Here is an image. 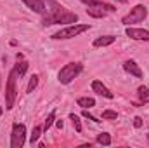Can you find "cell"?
<instances>
[{"label": "cell", "mask_w": 149, "mask_h": 148, "mask_svg": "<svg viewBox=\"0 0 149 148\" xmlns=\"http://www.w3.org/2000/svg\"><path fill=\"white\" fill-rule=\"evenodd\" d=\"M47 2L52 5V9L43 18V26H47V25H61V23H76L78 21V16L76 14L68 12L57 2H54V0H47Z\"/></svg>", "instance_id": "obj_1"}, {"label": "cell", "mask_w": 149, "mask_h": 148, "mask_svg": "<svg viewBox=\"0 0 149 148\" xmlns=\"http://www.w3.org/2000/svg\"><path fill=\"white\" fill-rule=\"evenodd\" d=\"M16 78H17V72L16 68L10 70V73L7 77V85H5V108L12 110L14 108V101H16Z\"/></svg>", "instance_id": "obj_2"}, {"label": "cell", "mask_w": 149, "mask_h": 148, "mask_svg": "<svg viewBox=\"0 0 149 148\" xmlns=\"http://www.w3.org/2000/svg\"><path fill=\"white\" fill-rule=\"evenodd\" d=\"M81 70H83L81 63H68V65H64L61 68V72H59V82L61 84H70L73 78H76L81 73Z\"/></svg>", "instance_id": "obj_3"}, {"label": "cell", "mask_w": 149, "mask_h": 148, "mask_svg": "<svg viewBox=\"0 0 149 148\" xmlns=\"http://www.w3.org/2000/svg\"><path fill=\"white\" fill-rule=\"evenodd\" d=\"M90 28V25H73V26H68L64 30H59L57 33H54L52 38L54 40H66V38H73V37H78L80 33L87 32Z\"/></svg>", "instance_id": "obj_4"}, {"label": "cell", "mask_w": 149, "mask_h": 148, "mask_svg": "<svg viewBox=\"0 0 149 148\" xmlns=\"http://www.w3.org/2000/svg\"><path fill=\"white\" fill-rule=\"evenodd\" d=\"M146 16H148V9H146V5H135L132 11H130V14H127L123 19H121V23L123 25H132V23H141V21H144L146 19Z\"/></svg>", "instance_id": "obj_5"}, {"label": "cell", "mask_w": 149, "mask_h": 148, "mask_svg": "<svg viewBox=\"0 0 149 148\" xmlns=\"http://www.w3.org/2000/svg\"><path fill=\"white\" fill-rule=\"evenodd\" d=\"M26 140V127L23 124H14L12 125V134H10V148H21Z\"/></svg>", "instance_id": "obj_6"}, {"label": "cell", "mask_w": 149, "mask_h": 148, "mask_svg": "<svg viewBox=\"0 0 149 148\" xmlns=\"http://www.w3.org/2000/svg\"><path fill=\"white\" fill-rule=\"evenodd\" d=\"M127 37L134 38V40H149V32L148 30H141V28H127Z\"/></svg>", "instance_id": "obj_7"}, {"label": "cell", "mask_w": 149, "mask_h": 148, "mask_svg": "<svg viewBox=\"0 0 149 148\" xmlns=\"http://www.w3.org/2000/svg\"><path fill=\"white\" fill-rule=\"evenodd\" d=\"M92 89H94L97 94H101V96H104V98H108V99H113V98H114V94H113L102 82H99V80H94V82H92Z\"/></svg>", "instance_id": "obj_8"}, {"label": "cell", "mask_w": 149, "mask_h": 148, "mask_svg": "<svg viewBox=\"0 0 149 148\" xmlns=\"http://www.w3.org/2000/svg\"><path fill=\"white\" fill-rule=\"evenodd\" d=\"M123 68H125V72H128L130 75H134V77H137V78H141V77H142V70L139 68V65H137L134 59L125 61V63H123Z\"/></svg>", "instance_id": "obj_9"}, {"label": "cell", "mask_w": 149, "mask_h": 148, "mask_svg": "<svg viewBox=\"0 0 149 148\" xmlns=\"http://www.w3.org/2000/svg\"><path fill=\"white\" fill-rule=\"evenodd\" d=\"M31 11H35V12H38V14H45V0H23Z\"/></svg>", "instance_id": "obj_10"}, {"label": "cell", "mask_w": 149, "mask_h": 148, "mask_svg": "<svg viewBox=\"0 0 149 148\" xmlns=\"http://www.w3.org/2000/svg\"><path fill=\"white\" fill-rule=\"evenodd\" d=\"M114 38L113 35H104V37H97L94 40V47H106V45H111L113 42H114Z\"/></svg>", "instance_id": "obj_11"}, {"label": "cell", "mask_w": 149, "mask_h": 148, "mask_svg": "<svg viewBox=\"0 0 149 148\" xmlns=\"http://www.w3.org/2000/svg\"><path fill=\"white\" fill-rule=\"evenodd\" d=\"M76 103H78V106H81L83 110H85V108H92V106H95V99H94V98H78Z\"/></svg>", "instance_id": "obj_12"}, {"label": "cell", "mask_w": 149, "mask_h": 148, "mask_svg": "<svg viewBox=\"0 0 149 148\" xmlns=\"http://www.w3.org/2000/svg\"><path fill=\"white\" fill-rule=\"evenodd\" d=\"M87 12L92 16V18H104L106 16V11L99 9V7H92V5H87Z\"/></svg>", "instance_id": "obj_13"}, {"label": "cell", "mask_w": 149, "mask_h": 148, "mask_svg": "<svg viewBox=\"0 0 149 148\" xmlns=\"http://www.w3.org/2000/svg\"><path fill=\"white\" fill-rule=\"evenodd\" d=\"M137 94H139V98H141L142 103H149V87L141 85V87L137 89Z\"/></svg>", "instance_id": "obj_14"}, {"label": "cell", "mask_w": 149, "mask_h": 148, "mask_svg": "<svg viewBox=\"0 0 149 148\" xmlns=\"http://www.w3.org/2000/svg\"><path fill=\"white\" fill-rule=\"evenodd\" d=\"M97 143L102 145V147H109V145H111V136H109L108 132H101V134L97 136Z\"/></svg>", "instance_id": "obj_15"}, {"label": "cell", "mask_w": 149, "mask_h": 148, "mask_svg": "<svg viewBox=\"0 0 149 148\" xmlns=\"http://www.w3.org/2000/svg\"><path fill=\"white\" fill-rule=\"evenodd\" d=\"M14 68H16V72H17V75H19V77H23V75L26 73V70H28V63L19 59V63H17Z\"/></svg>", "instance_id": "obj_16"}, {"label": "cell", "mask_w": 149, "mask_h": 148, "mask_svg": "<svg viewBox=\"0 0 149 148\" xmlns=\"http://www.w3.org/2000/svg\"><path fill=\"white\" fill-rule=\"evenodd\" d=\"M42 129H43V127H40V125H35V127H33V132H31V136H30L31 145L38 141V138H40V134H42Z\"/></svg>", "instance_id": "obj_17"}, {"label": "cell", "mask_w": 149, "mask_h": 148, "mask_svg": "<svg viewBox=\"0 0 149 148\" xmlns=\"http://www.w3.org/2000/svg\"><path fill=\"white\" fill-rule=\"evenodd\" d=\"M37 85H38V77H37V75H33V77L30 78V82H28V87H26V92H33Z\"/></svg>", "instance_id": "obj_18"}, {"label": "cell", "mask_w": 149, "mask_h": 148, "mask_svg": "<svg viewBox=\"0 0 149 148\" xmlns=\"http://www.w3.org/2000/svg\"><path fill=\"white\" fill-rule=\"evenodd\" d=\"M54 120H56V111H50V113H49V117L45 118V124H43V129L47 131V129H49V127H50V125L54 124Z\"/></svg>", "instance_id": "obj_19"}, {"label": "cell", "mask_w": 149, "mask_h": 148, "mask_svg": "<svg viewBox=\"0 0 149 148\" xmlns=\"http://www.w3.org/2000/svg\"><path fill=\"white\" fill-rule=\"evenodd\" d=\"M116 117H118V113L113 110H104L102 111V118H106V120H116Z\"/></svg>", "instance_id": "obj_20"}, {"label": "cell", "mask_w": 149, "mask_h": 148, "mask_svg": "<svg viewBox=\"0 0 149 148\" xmlns=\"http://www.w3.org/2000/svg\"><path fill=\"white\" fill-rule=\"evenodd\" d=\"M70 120H73V125H74V129L78 131V132H81V124H80V118L74 115V113H71L70 115Z\"/></svg>", "instance_id": "obj_21"}, {"label": "cell", "mask_w": 149, "mask_h": 148, "mask_svg": "<svg viewBox=\"0 0 149 148\" xmlns=\"http://www.w3.org/2000/svg\"><path fill=\"white\" fill-rule=\"evenodd\" d=\"M83 117H85V118H88V120H94V122H101L99 118H95L94 115H90V113H88V111H87V110L83 111Z\"/></svg>", "instance_id": "obj_22"}, {"label": "cell", "mask_w": 149, "mask_h": 148, "mask_svg": "<svg viewBox=\"0 0 149 148\" xmlns=\"http://www.w3.org/2000/svg\"><path fill=\"white\" fill-rule=\"evenodd\" d=\"M134 125H135L137 129L142 127V118H141V117H135V118H134Z\"/></svg>", "instance_id": "obj_23"}, {"label": "cell", "mask_w": 149, "mask_h": 148, "mask_svg": "<svg viewBox=\"0 0 149 148\" xmlns=\"http://www.w3.org/2000/svg\"><path fill=\"white\" fill-rule=\"evenodd\" d=\"M80 2H83V4H87V5H97L99 0H80Z\"/></svg>", "instance_id": "obj_24"}, {"label": "cell", "mask_w": 149, "mask_h": 148, "mask_svg": "<svg viewBox=\"0 0 149 148\" xmlns=\"http://www.w3.org/2000/svg\"><path fill=\"white\" fill-rule=\"evenodd\" d=\"M56 124H57V127H59V129H63V120H57Z\"/></svg>", "instance_id": "obj_25"}, {"label": "cell", "mask_w": 149, "mask_h": 148, "mask_svg": "<svg viewBox=\"0 0 149 148\" xmlns=\"http://www.w3.org/2000/svg\"><path fill=\"white\" fill-rule=\"evenodd\" d=\"M116 2H121V4H125V2H127V0H116Z\"/></svg>", "instance_id": "obj_26"}, {"label": "cell", "mask_w": 149, "mask_h": 148, "mask_svg": "<svg viewBox=\"0 0 149 148\" xmlns=\"http://www.w3.org/2000/svg\"><path fill=\"white\" fill-rule=\"evenodd\" d=\"M0 85H2V80H0Z\"/></svg>", "instance_id": "obj_27"}, {"label": "cell", "mask_w": 149, "mask_h": 148, "mask_svg": "<svg viewBox=\"0 0 149 148\" xmlns=\"http://www.w3.org/2000/svg\"><path fill=\"white\" fill-rule=\"evenodd\" d=\"M0 113H2V108H0Z\"/></svg>", "instance_id": "obj_28"}, {"label": "cell", "mask_w": 149, "mask_h": 148, "mask_svg": "<svg viewBox=\"0 0 149 148\" xmlns=\"http://www.w3.org/2000/svg\"><path fill=\"white\" fill-rule=\"evenodd\" d=\"M148 140H149V134H148Z\"/></svg>", "instance_id": "obj_29"}]
</instances>
